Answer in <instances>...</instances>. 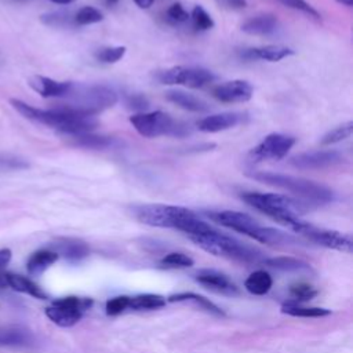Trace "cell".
Masks as SVG:
<instances>
[{
	"label": "cell",
	"mask_w": 353,
	"mask_h": 353,
	"mask_svg": "<svg viewBox=\"0 0 353 353\" xmlns=\"http://www.w3.org/2000/svg\"><path fill=\"white\" fill-rule=\"evenodd\" d=\"M241 199L252 208L258 210L259 212L268 215L277 223L284 225L294 232L303 222L301 219V215L314 208V205L301 199L279 193L247 192L241 194Z\"/></svg>",
	"instance_id": "cell-1"
},
{
	"label": "cell",
	"mask_w": 353,
	"mask_h": 353,
	"mask_svg": "<svg viewBox=\"0 0 353 353\" xmlns=\"http://www.w3.org/2000/svg\"><path fill=\"white\" fill-rule=\"evenodd\" d=\"M247 175L258 182L268 183L280 189H284L287 192H291L296 196V199H301L312 205H320V204H327L334 201L335 193L314 181L292 176V175H285V174H277V172H270V171H252L247 172Z\"/></svg>",
	"instance_id": "cell-2"
},
{
	"label": "cell",
	"mask_w": 353,
	"mask_h": 353,
	"mask_svg": "<svg viewBox=\"0 0 353 353\" xmlns=\"http://www.w3.org/2000/svg\"><path fill=\"white\" fill-rule=\"evenodd\" d=\"M189 239L204 251L216 256H226L245 263H258L263 261L262 252L259 250L247 245L240 240L223 234L215 229L199 236H192Z\"/></svg>",
	"instance_id": "cell-3"
},
{
	"label": "cell",
	"mask_w": 353,
	"mask_h": 353,
	"mask_svg": "<svg viewBox=\"0 0 353 353\" xmlns=\"http://www.w3.org/2000/svg\"><path fill=\"white\" fill-rule=\"evenodd\" d=\"M65 98H69L70 102L63 106L88 116H95L112 108L119 99L117 94L106 85H76L74 83Z\"/></svg>",
	"instance_id": "cell-4"
},
{
	"label": "cell",
	"mask_w": 353,
	"mask_h": 353,
	"mask_svg": "<svg viewBox=\"0 0 353 353\" xmlns=\"http://www.w3.org/2000/svg\"><path fill=\"white\" fill-rule=\"evenodd\" d=\"M130 123L135 131L145 138H156L160 135L168 137H186L190 134L189 125L182 121L174 120L170 114L156 110V112H142L132 114Z\"/></svg>",
	"instance_id": "cell-5"
},
{
	"label": "cell",
	"mask_w": 353,
	"mask_h": 353,
	"mask_svg": "<svg viewBox=\"0 0 353 353\" xmlns=\"http://www.w3.org/2000/svg\"><path fill=\"white\" fill-rule=\"evenodd\" d=\"M92 303L91 298L69 295L52 301V303L46 307L44 313L54 324L68 328L77 324Z\"/></svg>",
	"instance_id": "cell-6"
},
{
	"label": "cell",
	"mask_w": 353,
	"mask_h": 353,
	"mask_svg": "<svg viewBox=\"0 0 353 353\" xmlns=\"http://www.w3.org/2000/svg\"><path fill=\"white\" fill-rule=\"evenodd\" d=\"M192 212L189 208L167 204H145L134 208V214L139 222L149 226L171 229H176L178 223Z\"/></svg>",
	"instance_id": "cell-7"
},
{
	"label": "cell",
	"mask_w": 353,
	"mask_h": 353,
	"mask_svg": "<svg viewBox=\"0 0 353 353\" xmlns=\"http://www.w3.org/2000/svg\"><path fill=\"white\" fill-rule=\"evenodd\" d=\"M161 84H179L189 88H201L215 80V74L204 68L197 66H172L156 74Z\"/></svg>",
	"instance_id": "cell-8"
},
{
	"label": "cell",
	"mask_w": 353,
	"mask_h": 353,
	"mask_svg": "<svg viewBox=\"0 0 353 353\" xmlns=\"http://www.w3.org/2000/svg\"><path fill=\"white\" fill-rule=\"evenodd\" d=\"M295 142L296 139L291 135L279 132L269 134L255 148L250 150L248 159L252 163H259L263 160H281L287 156Z\"/></svg>",
	"instance_id": "cell-9"
},
{
	"label": "cell",
	"mask_w": 353,
	"mask_h": 353,
	"mask_svg": "<svg viewBox=\"0 0 353 353\" xmlns=\"http://www.w3.org/2000/svg\"><path fill=\"white\" fill-rule=\"evenodd\" d=\"M298 234L306 237L309 241H313L319 245L342 251V252H352V237L350 234L341 233L336 230H328V229H321L314 225H310L307 222H302L298 229L295 230Z\"/></svg>",
	"instance_id": "cell-10"
},
{
	"label": "cell",
	"mask_w": 353,
	"mask_h": 353,
	"mask_svg": "<svg viewBox=\"0 0 353 353\" xmlns=\"http://www.w3.org/2000/svg\"><path fill=\"white\" fill-rule=\"evenodd\" d=\"M208 218H211L214 222L229 228L232 230H236L239 233H243L251 239H254L258 228L261 226L251 215L240 212V211H215V212H208Z\"/></svg>",
	"instance_id": "cell-11"
},
{
	"label": "cell",
	"mask_w": 353,
	"mask_h": 353,
	"mask_svg": "<svg viewBox=\"0 0 353 353\" xmlns=\"http://www.w3.org/2000/svg\"><path fill=\"white\" fill-rule=\"evenodd\" d=\"M343 161V156L336 150H314L294 156L290 163L299 170H323Z\"/></svg>",
	"instance_id": "cell-12"
},
{
	"label": "cell",
	"mask_w": 353,
	"mask_h": 353,
	"mask_svg": "<svg viewBox=\"0 0 353 353\" xmlns=\"http://www.w3.org/2000/svg\"><path fill=\"white\" fill-rule=\"evenodd\" d=\"M194 279L203 287L222 295L234 296L239 295V287L222 272L215 269H200L196 272Z\"/></svg>",
	"instance_id": "cell-13"
},
{
	"label": "cell",
	"mask_w": 353,
	"mask_h": 353,
	"mask_svg": "<svg viewBox=\"0 0 353 353\" xmlns=\"http://www.w3.org/2000/svg\"><path fill=\"white\" fill-rule=\"evenodd\" d=\"M252 85L245 80H230L218 84L212 90V97L219 102L237 103L247 102L252 98Z\"/></svg>",
	"instance_id": "cell-14"
},
{
	"label": "cell",
	"mask_w": 353,
	"mask_h": 353,
	"mask_svg": "<svg viewBox=\"0 0 353 353\" xmlns=\"http://www.w3.org/2000/svg\"><path fill=\"white\" fill-rule=\"evenodd\" d=\"M29 87L43 98H65L72 90V81H57L46 76H30L28 79Z\"/></svg>",
	"instance_id": "cell-15"
},
{
	"label": "cell",
	"mask_w": 353,
	"mask_h": 353,
	"mask_svg": "<svg viewBox=\"0 0 353 353\" xmlns=\"http://www.w3.org/2000/svg\"><path fill=\"white\" fill-rule=\"evenodd\" d=\"M50 248L69 262H79L90 254L88 244L74 237H58L51 243Z\"/></svg>",
	"instance_id": "cell-16"
},
{
	"label": "cell",
	"mask_w": 353,
	"mask_h": 353,
	"mask_svg": "<svg viewBox=\"0 0 353 353\" xmlns=\"http://www.w3.org/2000/svg\"><path fill=\"white\" fill-rule=\"evenodd\" d=\"M244 114L234 112H225L210 114L197 121V128L203 132H219L236 127L243 121Z\"/></svg>",
	"instance_id": "cell-17"
},
{
	"label": "cell",
	"mask_w": 353,
	"mask_h": 353,
	"mask_svg": "<svg viewBox=\"0 0 353 353\" xmlns=\"http://www.w3.org/2000/svg\"><path fill=\"white\" fill-rule=\"evenodd\" d=\"M291 55H294V50L287 46H280V44H268V46H262V47H252V48H247L241 52V57L244 59H248V61L261 59V61H268V62H279Z\"/></svg>",
	"instance_id": "cell-18"
},
{
	"label": "cell",
	"mask_w": 353,
	"mask_h": 353,
	"mask_svg": "<svg viewBox=\"0 0 353 353\" xmlns=\"http://www.w3.org/2000/svg\"><path fill=\"white\" fill-rule=\"evenodd\" d=\"M36 342L30 330L21 325H0V346L29 347Z\"/></svg>",
	"instance_id": "cell-19"
},
{
	"label": "cell",
	"mask_w": 353,
	"mask_h": 353,
	"mask_svg": "<svg viewBox=\"0 0 353 353\" xmlns=\"http://www.w3.org/2000/svg\"><path fill=\"white\" fill-rule=\"evenodd\" d=\"M279 29V19L272 14H261L247 19L241 25V30L252 36H269Z\"/></svg>",
	"instance_id": "cell-20"
},
{
	"label": "cell",
	"mask_w": 353,
	"mask_h": 353,
	"mask_svg": "<svg viewBox=\"0 0 353 353\" xmlns=\"http://www.w3.org/2000/svg\"><path fill=\"white\" fill-rule=\"evenodd\" d=\"M4 280H6V287H10L17 292L28 294L36 299H47V294L41 290V287H39L33 280H30L26 276L6 272Z\"/></svg>",
	"instance_id": "cell-21"
},
{
	"label": "cell",
	"mask_w": 353,
	"mask_h": 353,
	"mask_svg": "<svg viewBox=\"0 0 353 353\" xmlns=\"http://www.w3.org/2000/svg\"><path fill=\"white\" fill-rule=\"evenodd\" d=\"M58 254L52 251L51 248H41L28 258L26 261V270L30 276H39L44 270H47L51 265H54L58 261Z\"/></svg>",
	"instance_id": "cell-22"
},
{
	"label": "cell",
	"mask_w": 353,
	"mask_h": 353,
	"mask_svg": "<svg viewBox=\"0 0 353 353\" xmlns=\"http://www.w3.org/2000/svg\"><path fill=\"white\" fill-rule=\"evenodd\" d=\"M70 142L74 146L84 148V149H92V150H105V149L114 148L117 145V141L112 137L95 135L91 132L73 135V137H70Z\"/></svg>",
	"instance_id": "cell-23"
},
{
	"label": "cell",
	"mask_w": 353,
	"mask_h": 353,
	"mask_svg": "<svg viewBox=\"0 0 353 353\" xmlns=\"http://www.w3.org/2000/svg\"><path fill=\"white\" fill-rule=\"evenodd\" d=\"M165 98H167V101L172 102L174 105H176V106H179V108H182L185 110H189V112L201 113V112H207L208 110L207 102H204L199 97H194V95L183 92V91H178V90L168 91L165 94Z\"/></svg>",
	"instance_id": "cell-24"
},
{
	"label": "cell",
	"mask_w": 353,
	"mask_h": 353,
	"mask_svg": "<svg viewBox=\"0 0 353 353\" xmlns=\"http://www.w3.org/2000/svg\"><path fill=\"white\" fill-rule=\"evenodd\" d=\"M167 301L168 302H190V303L199 306V309H201V310H204V312H207L210 314H214V316H218V317H223L225 316L223 310L221 307H218L214 302H211L205 296L194 294V292L172 294V295L168 296Z\"/></svg>",
	"instance_id": "cell-25"
},
{
	"label": "cell",
	"mask_w": 353,
	"mask_h": 353,
	"mask_svg": "<svg viewBox=\"0 0 353 353\" xmlns=\"http://www.w3.org/2000/svg\"><path fill=\"white\" fill-rule=\"evenodd\" d=\"M273 284L272 276L265 270L252 272L244 281V287L254 295H265L270 291Z\"/></svg>",
	"instance_id": "cell-26"
},
{
	"label": "cell",
	"mask_w": 353,
	"mask_h": 353,
	"mask_svg": "<svg viewBox=\"0 0 353 353\" xmlns=\"http://www.w3.org/2000/svg\"><path fill=\"white\" fill-rule=\"evenodd\" d=\"M165 305V298L159 294H139L128 296L130 310H154Z\"/></svg>",
	"instance_id": "cell-27"
},
{
	"label": "cell",
	"mask_w": 353,
	"mask_h": 353,
	"mask_svg": "<svg viewBox=\"0 0 353 353\" xmlns=\"http://www.w3.org/2000/svg\"><path fill=\"white\" fill-rule=\"evenodd\" d=\"M262 262L269 268H273L276 270H283V272L310 270V266L307 262L298 258H292V256H273V258H266Z\"/></svg>",
	"instance_id": "cell-28"
},
{
	"label": "cell",
	"mask_w": 353,
	"mask_h": 353,
	"mask_svg": "<svg viewBox=\"0 0 353 353\" xmlns=\"http://www.w3.org/2000/svg\"><path fill=\"white\" fill-rule=\"evenodd\" d=\"M281 312L295 317H324L328 316L331 312L324 307H314V306H303L296 302H287L281 306Z\"/></svg>",
	"instance_id": "cell-29"
},
{
	"label": "cell",
	"mask_w": 353,
	"mask_h": 353,
	"mask_svg": "<svg viewBox=\"0 0 353 353\" xmlns=\"http://www.w3.org/2000/svg\"><path fill=\"white\" fill-rule=\"evenodd\" d=\"M193 265V259L183 252H170L163 256L157 266L161 269H185Z\"/></svg>",
	"instance_id": "cell-30"
},
{
	"label": "cell",
	"mask_w": 353,
	"mask_h": 353,
	"mask_svg": "<svg viewBox=\"0 0 353 353\" xmlns=\"http://www.w3.org/2000/svg\"><path fill=\"white\" fill-rule=\"evenodd\" d=\"M352 132H353V123L352 121L343 123V124L332 128L331 131H328L325 135H323V138L320 139V143L324 146L338 143L341 141L347 139L352 135Z\"/></svg>",
	"instance_id": "cell-31"
},
{
	"label": "cell",
	"mask_w": 353,
	"mask_h": 353,
	"mask_svg": "<svg viewBox=\"0 0 353 353\" xmlns=\"http://www.w3.org/2000/svg\"><path fill=\"white\" fill-rule=\"evenodd\" d=\"M103 21V14L91 6H84L80 10H77V12L73 15V22L76 25L80 26H85V25H91V23H97Z\"/></svg>",
	"instance_id": "cell-32"
},
{
	"label": "cell",
	"mask_w": 353,
	"mask_h": 353,
	"mask_svg": "<svg viewBox=\"0 0 353 353\" xmlns=\"http://www.w3.org/2000/svg\"><path fill=\"white\" fill-rule=\"evenodd\" d=\"M317 290L309 284V283H295L290 287V295L292 296V302H306V301H310L313 299L316 295H317Z\"/></svg>",
	"instance_id": "cell-33"
},
{
	"label": "cell",
	"mask_w": 353,
	"mask_h": 353,
	"mask_svg": "<svg viewBox=\"0 0 353 353\" xmlns=\"http://www.w3.org/2000/svg\"><path fill=\"white\" fill-rule=\"evenodd\" d=\"M127 48L124 46H112V47H102L97 50L95 58L102 63H116L125 55Z\"/></svg>",
	"instance_id": "cell-34"
},
{
	"label": "cell",
	"mask_w": 353,
	"mask_h": 353,
	"mask_svg": "<svg viewBox=\"0 0 353 353\" xmlns=\"http://www.w3.org/2000/svg\"><path fill=\"white\" fill-rule=\"evenodd\" d=\"M189 17L192 18L193 26L197 30H208V29L214 28V25H215L211 15L201 6H194L192 10V14Z\"/></svg>",
	"instance_id": "cell-35"
},
{
	"label": "cell",
	"mask_w": 353,
	"mask_h": 353,
	"mask_svg": "<svg viewBox=\"0 0 353 353\" xmlns=\"http://www.w3.org/2000/svg\"><path fill=\"white\" fill-rule=\"evenodd\" d=\"M279 1L280 4L288 7V8H292L295 11H299V12H303L305 15L310 17V18H314V19H320L321 15L319 14V11L316 8H313L307 1L305 0H276Z\"/></svg>",
	"instance_id": "cell-36"
},
{
	"label": "cell",
	"mask_w": 353,
	"mask_h": 353,
	"mask_svg": "<svg viewBox=\"0 0 353 353\" xmlns=\"http://www.w3.org/2000/svg\"><path fill=\"white\" fill-rule=\"evenodd\" d=\"M0 168L25 170V168H29V163L19 156L10 154V153H1L0 154Z\"/></svg>",
	"instance_id": "cell-37"
},
{
	"label": "cell",
	"mask_w": 353,
	"mask_h": 353,
	"mask_svg": "<svg viewBox=\"0 0 353 353\" xmlns=\"http://www.w3.org/2000/svg\"><path fill=\"white\" fill-rule=\"evenodd\" d=\"M72 19H73V17H70L69 12H63V11H57V12H50V14L41 15V22L48 26H65V25H69L72 22Z\"/></svg>",
	"instance_id": "cell-38"
},
{
	"label": "cell",
	"mask_w": 353,
	"mask_h": 353,
	"mask_svg": "<svg viewBox=\"0 0 353 353\" xmlns=\"http://www.w3.org/2000/svg\"><path fill=\"white\" fill-rule=\"evenodd\" d=\"M106 314L109 316H117L128 309V296L127 295H120L109 299L105 305Z\"/></svg>",
	"instance_id": "cell-39"
},
{
	"label": "cell",
	"mask_w": 353,
	"mask_h": 353,
	"mask_svg": "<svg viewBox=\"0 0 353 353\" xmlns=\"http://www.w3.org/2000/svg\"><path fill=\"white\" fill-rule=\"evenodd\" d=\"M167 19L172 23H183L189 19V14L179 3H174L167 10Z\"/></svg>",
	"instance_id": "cell-40"
},
{
	"label": "cell",
	"mask_w": 353,
	"mask_h": 353,
	"mask_svg": "<svg viewBox=\"0 0 353 353\" xmlns=\"http://www.w3.org/2000/svg\"><path fill=\"white\" fill-rule=\"evenodd\" d=\"M125 105H127L128 109L142 113V110H146L149 108V101L142 94H131V95L127 97Z\"/></svg>",
	"instance_id": "cell-41"
},
{
	"label": "cell",
	"mask_w": 353,
	"mask_h": 353,
	"mask_svg": "<svg viewBox=\"0 0 353 353\" xmlns=\"http://www.w3.org/2000/svg\"><path fill=\"white\" fill-rule=\"evenodd\" d=\"M12 256V252L10 248H1L0 250V288L6 287V280H4V274H6V268L10 263Z\"/></svg>",
	"instance_id": "cell-42"
},
{
	"label": "cell",
	"mask_w": 353,
	"mask_h": 353,
	"mask_svg": "<svg viewBox=\"0 0 353 353\" xmlns=\"http://www.w3.org/2000/svg\"><path fill=\"white\" fill-rule=\"evenodd\" d=\"M222 7L229 10H241L247 6L245 0H216Z\"/></svg>",
	"instance_id": "cell-43"
},
{
	"label": "cell",
	"mask_w": 353,
	"mask_h": 353,
	"mask_svg": "<svg viewBox=\"0 0 353 353\" xmlns=\"http://www.w3.org/2000/svg\"><path fill=\"white\" fill-rule=\"evenodd\" d=\"M139 8H149L154 0H134Z\"/></svg>",
	"instance_id": "cell-44"
},
{
	"label": "cell",
	"mask_w": 353,
	"mask_h": 353,
	"mask_svg": "<svg viewBox=\"0 0 353 353\" xmlns=\"http://www.w3.org/2000/svg\"><path fill=\"white\" fill-rule=\"evenodd\" d=\"M335 1L342 4V6H346V7H352L353 6V0H335Z\"/></svg>",
	"instance_id": "cell-45"
},
{
	"label": "cell",
	"mask_w": 353,
	"mask_h": 353,
	"mask_svg": "<svg viewBox=\"0 0 353 353\" xmlns=\"http://www.w3.org/2000/svg\"><path fill=\"white\" fill-rule=\"evenodd\" d=\"M52 3H55V4H61V6H66V4H70V3H73L74 0H51Z\"/></svg>",
	"instance_id": "cell-46"
},
{
	"label": "cell",
	"mask_w": 353,
	"mask_h": 353,
	"mask_svg": "<svg viewBox=\"0 0 353 353\" xmlns=\"http://www.w3.org/2000/svg\"><path fill=\"white\" fill-rule=\"evenodd\" d=\"M109 4H114V3H117L119 0H106Z\"/></svg>",
	"instance_id": "cell-47"
}]
</instances>
